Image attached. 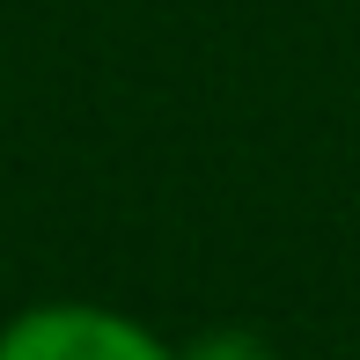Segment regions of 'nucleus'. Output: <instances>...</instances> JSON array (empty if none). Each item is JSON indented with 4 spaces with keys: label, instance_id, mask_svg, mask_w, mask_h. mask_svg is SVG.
I'll return each instance as SVG.
<instances>
[{
    "label": "nucleus",
    "instance_id": "1",
    "mask_svg": "<svg viewBox=\"0 0 360 360\" xmlns=\"http://www.w3.org/2000/svg\"><path fill=\"white\" fill-rule=\"evenodd\" d=\"M0 360H176V346L103 302H37L0 323Z\"/></svg>",
    "mask_w": 360,
    "mask_h": 360
},
{
    "label": "nucleus",
    "instance_id": "2",
    "mask_svg": "<svg viewBox=\"0 0 360 360\" xmlns=\"http://www.w3.org/2000/svg\"><path fill=\"white\" fill-rule=\"evenodd\" d=\"M176 360H280V353L243 323H221V331H199L191 346H176Z\"/></svg>",
    "mask_w": 360,
    "mask_h": 360
}]
</instances>
